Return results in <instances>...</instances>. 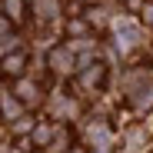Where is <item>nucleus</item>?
I'll return each mask as SVG.
<instances>
[{"instance_id": "3", "label": "nucleus", "mask_w": 153, "mask_h": 153, "mask_svg": "<svg viewBox=\"0 0 153 153\" xmlns=\"http://www.w3.org/2000/svg\"><path fill=\"white\" fill-rule=\"evenodd\" d=\"M50 67H53L57 73H73L76 70V57L70 47H57L53 53H50Z\"/></svg>"}, {"instance_id": "1", "label": "nucleus", "mask_w": 153, "mask_h": 153, "mask_svg": "<svg viewBox=\"0 0 153 153\" xmlns=\"http://www.w3.org/2000/svg\"><path fill=\"white\" fill-rule=\"evenodd\" d=\"M140 47H143V30L130 20H120L117 23V50L120 53H133Z\"/></svg>"}, {"instance_id": "6", "label": "nucleus", "mask_w": 153, "mask_h": 153, "mask_svg": "<svg viewBox=\"0 0 153 153\" xmlns=\"http://www.w3.org/2000/svg\"><path fill=\"white\" fill-rule=\"evenodd\" d=\"M90 143H93L97 150H110V126L97 120V123L90 126Z\"/></svg>"}, {"instance_id": "2", "label": "nucleus", "mask_w": 153, "mask_h": 153, "mask_svg": "<svg viewBox=\"0 0 153 153\" xmlns=\"http://www.w3.org/2000/svg\"><path fill=\"white\" fill-rule=\"evenodd\" d=\"M130 107H133L137 113H146V110H153V83H150V80L130 90Z\"/></svg>"}, {"instance_id": "11", "label": "nucleus", "mask_w": 153, "mask_h": 153, "mask_svg": "<svg viewBox=\"0 0 153 153\" xmlns=\"http://www.w3.org/2000/svg\"><path fill=\"white\" fill-rule=\"evenodd\" d=\"M50 137H53V126H47V123H40V126H33V143H40V146H47V143H50Z\"/></svg>"}, {"instance_id": "10", "label": "nucleus", "mask_w": 153, "mask_h": 153, "mask_svg": "<svg viewBox=\"0 0 153 153\" xmlns=\"http://www.w3.org/2000/svg\"><path fill=\"white\" fill-rule=\"evenodd\" d=\"M33 10H37V17H53L57 13V0H33Z\"/></svg>"}, {"instance_id": "8", "label": "nucleus", "mask_w": 153, "mask_h": 153, "mask_svg": "<svg viewBox=\"0 0 153 153\" xmlns=\"http://www.w3.org/2000/svg\"><path fill=\"white\" fill-rule=\"evenodd\" d=\"M20 110H23V103H20L17 97H10V93H7L4 100H0V113H4V117H10V120H13Z\"/></svg>"}, {"instance_id": "4", "label": "nucleus", "mask_w": 153, "mask_h": 153, "mask_svg": "<svg viewBox=\"0 0 153 153\" xmlns=\"http://www.w3.org/2000/svg\"><path fill=\"white\" fill-rule=\"evenodd\" d=\"M103 76H107V67L103 63H93V67H80V83H83V90H97L100 83H103Z\"/></svg>"}, {"instance_id": "7", "label": "nucleus", "mask_w": 153, "mask_h": 153, "mask_svg": "<svg viewBox=\"0 0 153 153\" xmlns=\"http://www.w3.org/2000/svg\"><path fill=\"white\" fill-rule=\"evenodd\" d=\"M23 67H27V57H23V53H7L4 57V73L7 76H20Z\"/></svg>"}, {"instance_id": "14", "label": "nucleus", "mask_w": 153, "mask_h": 153, "mask_svg": "<svg viewBox=\"0 0 153 153\" xmlns=\"http://www.w3.org/2000/svg\"><path fill=\"white\" fill-rule=\"evenodd\" d=\"M143 23H146V27H153V0H150V4H143Z\"/></svg>"}, {"instance_id": "13", "label": "nucleus", "mask_w": 153, "mask_h": 153, "mask_svg": "<svg viewBox=\"0 0 153 153\" xmlns=\"http://www.w3.org/2000/svg\"><path fill=\"white\" fill-rule=\"evenodd\" d=\"M0 40H4V43H0V53H4V57L10 53V50H17V47H20V43H17V37H0Z\"/></svg>"}, {"instance_id": "5", "label": "nucleus", "mask_w": 153, "mask_h": 153, "mask_svg": "<svg viewBox=\"0 0 153 153\" xmlns=\"http://www.w3.org/2000/svg\"><path fill=\"white\" fill-rule=\"evenodd\" d=\"M17 100H20L23 107H33L37 100H40V87L30 83V80H20V83H17Z\"/></svg>"}, {"instance_id": "16", "label": "nucleus", "mask_w": 153, "mask_h": 153, "mask_svg": "<svg viewBox=\"0 0 153 153\" xmlns=\"http://www.w3.org/2000/svg\"><path fill=\"white\" fill-rule=\"evenodd\" d=\"M70 153H83V150H70Z\"/></svg>"}, {"instance_id": "15", "label": "nucleus", "mask_w": 153, "mask_h": 153, "mask_svg": "<svg viewBox=\"0 0 153 153\" xmlns=\"http://www.w3.org/2000/svg\"><path fill=\"white\" fill-rule=\"evenodd\" d=\"M4 30H7V20H4V17H0V37H4Z\"/></svg>"}, {"instance_id": "9", "label": "nucleus", "mask_w": 153, "mask_h": 153, "mask_svg": "<svg viewBox=\"0 0 153 153\" xmlns=\"http://www.w3.org/2000/svg\"><path fill=\"white\" fill-rule=\"evenodd\" d=\"M143 143H146V130L143 126H133V130L126 133V146L130 150H143Z\"/></svg>"}, {"instance_id": "12", "label": "nucleus", "mask_w": 153, "mask_h": 153, "mask_svg": "<svg viewBox=\"0 0 153 153\" xmlns=\"http://www.w3.org/2000/svg\"><path fill=\"white\" fill-rule=\"evenodd\" d=\"M4 7H7V17L10 20H20L23 17V0H4Z\"/></svg>"}]
</instances>
